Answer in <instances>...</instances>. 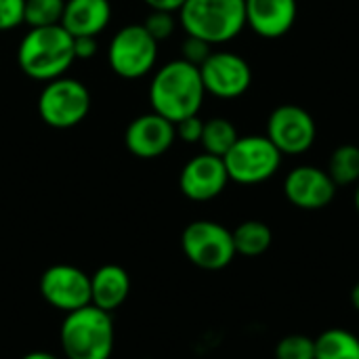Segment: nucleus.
Returning a JSON list of instances; mask_svg holds the SVG:
<instances>
[{
    "label": "nucleus",
    "instance_id": "nucleus-16",
    "mask_svg": "<svg viewBox=\"0 0 359 359\" xmlns=\"http://www.w3.org/2000/svg\"><path fill=\"white\" fill-rule=\"evenodd\" d=\"M111 21L109 0H65L61 25L74 36H99Z\"/></svg>",
    "mask_w": 359,
    "mask_h": 359
},
{
    "label": "nucleus",
    "instance_id": "nucleus-4",
    "mask_svg": "<svg viewBox=\"0 0 359 359\" xmlns=\"http://www.w3.org/2000/svg\"><path fill=\"white\" fill-rule=\"evenodd\" d=\"M177 17L187 36L227 44L246 27V0H185Z\"/></svg>",
    "mask_w": 359,
    "mask_h": 359
},
{
    "label": "nucleus",
    "instance_id": "nucleus-27",
    "mask_svg": "<svg viewBox=\"0 0 359 359\" xmlns=\"http://www.w3.org/2000/svg\"><path fill=\"white\" fill-rule=\"evenodd\" d=\"M175 130H177V139H181L183 143H200L202 130H204V120L198 114L183 118L181 122L175 124Z\"/></svg>",
    "mask_w": 359,
    "mask_h": 359
},
{
    "label": "nucleus",
    "instance_id": "nucleus-9",
    "mask_svg": "<svg viewBox=\"0 0 359 359\" xmlns=\"http://www.w3.org/2000/svg\"><path fill=\"white\" fill-rule=\"evenodd\" d=\"M267 139L280 149L282 156H303L318 139L313 116L301 105H278L267 120Z\"/></svg>",
    "mask_w": 359,
    "mask_h": 359
},
{
    "label": "nucleus",
    "instance_id": "nucleus-18",
    "mask_svg": "<svg viewBox=\"0 0 359 359\" xmlns=\"http://www.w3.org/2000/svg\"><path fill=\"white\" fill-rule=\"evenodd\" d=\"M231 233H233L236 255H242L248 259L265 255L273 242V233H271L269 225L263 221H257V219L240 223Z\"/></svg>",
    "mask_w": 359,
    "mask_h": 359
},
{
    "label": "nucleus",
    "instance_id": "nucleus-7",
    "mask_svg": "<svg viewBox=\"0 0 359 359\" xmlns=\"http://www.w3.org/2000/svg\"><path fill=\"white\" fill-rule=\"evenodd\" d=\"M158 40L141 23L118 29L107 46L109 69L124 80H139L154 72L158 61Z\"/></svg>",
    "mask_w": 359,
    "mask_h": 359
},
{
    "label": "nucleus",
    "instance_id": "nucleus-23",
    "mask_svg": "<svg viewBox=\"0 0 359 359\" xmlns=\"http://www.w3.org/2000/svg\"><path fill=\"white\" fill-rule=\"evenodd\" d=\"M276 359H316V341L307 334H288L276 345Z\"/></svg>",
    "mask_w": 359,
    "mask_h": 359
},
{
    "label": "nucleus",
    "instance_id": "nucleus-5",
    "mask_svg": "<svg viewBox=\"0 0 359 359\" xmlns=\"http://www.w3.org/2000/svg\"><path fill=\"white\" fill-rule=\"evenodd\" d=\"M284 156L267 135L238 137L233 147L223 156L229 181L238 185H259L269 181L282 166Z\"/></svg>",
    "mask_w": 359,
    "mask_h": 359
},
{
    "label": "nucleus",
    "instance_id": "nucleus-31",
    "mask_svg": "<svg viewBox=\"0 0 359 359\" xmlns=\"http://www.w3.org/2000/svg\"><path fill=\"white\" fill-rule=\"evenodd\" d=\"M351 305H353V309L359 313V282L353 286V290H351Z\"/></svg>",
    "mask_w": 359,
    "mask_h": 359
},
{
    "label": "nucleus",
    "instance_id": "nucleus-6",
    "mask_svg": "<svg viewBox=\"0 0 359 359\" xmlns=\"http://www.w3.org/2000/svg\"><path fill=\"white\" fill-rule=\"evenodd\" d=\"M90 111V93L84 82L61 76L44 82L38 95V116L50 128H74Z\"/></svg>",
    "mask_w": 359,
    "mask_h": 359
},
{
    "label": "nucleus",
    "instance_id": "nucleus-10",
    "mask_svg": "<svg viewBox=\"0 0 359 359\" xmlns=\"http://www.w3.org/2000/svg\"><path fill=\"white\" fill-rule=\"evenodd\" d=\"M200 76L206 95L227 101L242 97L252 84L250 63L231 50H212L200 65Z\"/></svg>",
    "mask_w": 359,
    "mask_h": 359
},
{
    "label": "nucleus",
    "instance_id": "nucleus-24",
    "mask_svg": "<svg viewBox=\"0 0 359 359\" xmlns=\"http://www.w3.org/2000/svg\"><path fill=\"white\" fill-rule=\"evenodd\" d=\"M154 40L162 42V40H168L175 32H177V25H179V17L177 13L172 11H160V8H149L145 21L141 23Z\"/></svg>",
    "mask_w": 359,
    "mask_h": 359
},
{
    "label": "nucleus",
    "instance_id": "nucleus-32",
    "mask_svg": "<svg viewBox=\"0 0 359 359\" xmlns=\"http://www.w3.org/2000/svg\"><path fill=\"white\" fill-rule=\"evenodd\" d=\"M353 204H355V210H358V215H359V183H358V187H355V196H353Z\"/></svg>",
    "mask_w": 359,
    "mask_h": 359
},
{
    "label": "nucleus",
    "instance_id": "nucleus-19",
    "mask_svg": "<svg viewBox=\"0 0 359 359\" xmlns=\"http://www.w3.org/2000/svg\"><path fill=\"white\" fill-rule=\"evenodd\" d=\"M316 341V359H359V337L347 328H328Z\"/></svg>",
    "mask_w": 359,
    "mask_h": 359
},
{
    "label": "nucleus",
    "instance_id": "nucleus-14",
    "mask_svg": "<svg viewBox=\"0 0 359 359\" xmlns=\"http://www.w3.org/2000/svg\"><path fill=\"white\" fill-rule=\"evenodd\" d=\"M177 141L175 124L156 111L137 116L124 133L126 149L141 160H154L164 156Z\"/></svg>",
    "mask_w": 359,
    "mask_h": 359
},
{
    "label": "nucleus",
    "instance_id": "nucleus-3",
    "mask_svg": "<svg viewBox=\"0 0 359 359\" xmlns=\"http://www.w3.org/2000/svg\"><path fill=\"white\" fill-rule=\"evenodd\" d=\"M59 343L65 359H109L116 343L111 313L95 305L65 313Z\"/></svg>",
    "mask_w": 359,
    "mask_h": 359
},
{
    "label": "nucleus",
    "instance_id": "nucleus-28",
    "mask_svg": "<svg viewBox=\"0 0 359 359\" xmlns=\"http://www.w3.org/2000/svg\"><path fill=\"white\" fill-rule=\"evenodd\" d=\"M76 59H90L97 55V36H78L74 38Z\"/></svg>",
    "mask_w": 359,
    "mask_h": 359
},
{
    "label": "nucleus",
    "instance_id": "nucleus-17",
    "mask_svg": "<svg viewBox=\"0 0 359 359\" xmlns=\"http://www.w3.org/2000/svg\"><path fill=\"white\" fill-rule=\"evenodd\" d=\"M130 294V276L120 265H103L90 276V305L111 313Z\"/></svg>",
    "mask_w": 359,
    "mask_h": 359
},
{
    "label": "nucleus",
    "instance_id": "nucleus-12",
    "mask_svg": "<svg viewBox=\"0 0 359 359\" xmlns=\"http://www.w3.org/2000/svg\"><path fill=\"white\" fill-rule=\"evenodd\" d=\"M337 185L326 168L313 164L294 166L284 179L286 200L301 210H322L332 204L337 196Z\"/></svg>",
    "mask_w": 359,
    "mask_h": 359
},
{
    "label": "nucleus",
    "instance_id": "nucleus-22",
    "mask_svg": "<svg viewBox=\"0 0 359 359\" xmlns=\"http://www.w3.org/2000/svg\"><path fill=\"white\" fill-rule=\"evenodd\" d=\"M65 11V0H25L23 23L29 27L59 25Z\"/></svg>",
    "mask_w": 359,
    "mask_h": 359
},
{
    "label": "nucleus",
    "instance_id": "nucleus-30",
    "mask_svg": "<svg viewBox=\"0 0 359 359\" xmlns=\"http://www.w3.org/2000/svg\"><path fill=\"white\" fill-rule=\"evenodd\" d=\"M21 359H61V358H57V355H53V353H48V351H32V353L23 355Z\"/></svg>",
    "mask_w": 359,
    "mask_h": 359
},
{
    "label": "nucleus",
    "instance_id": "nucleus-8",
    "mask_svg": "<svg viewBox=\"0 0 359 359\" xmlns=\"http://www.w3.org/2000/svg\"><path fill=\"white\" fill-rule=\"evenodd\" d=\"M181 248L191 265L206 271L225 269L236 259L231 229L208 219L194 221L183 229Z\"/></svg>",
    "mask_w": 359,
    "mask_h": 359
},
{
    "label": "nucleus",
    "instance_id": "nucleus-13",
    "mask_svg": "<svg viewBox=\"0 0 359 359\" xmlns=\"http://www.w3.org/2000/svg\"><path fill=\"white\" fill-rule=\"evenodd\" d=\"M229 183L223 158L212 154L194 156L179 175V189L191 202H210L219 198Z\"/></svg>",
    "mask_w": 359,
    "mask_h": 359
},
{
    "label": "nucleus",
    "instance_id": "nucleus-2",
    "mask_svg": "<svg viewBox=\"0 0 359 359\" xmlns=\"http://www.w3.org/2000/svg\"><path fill=\"white\" fill-rule=\"evenodd\" d=\"M74 61V36L61 23L29 27L17 46L19 69L36 82H50L65 76Z\"/></svg>",
    "mask_w": 359,
    "mask_h": 359
},
{
    "label": "nucleus",
    "instance_id": "nucleus-21",
    "mask_svg": "<svg viewBox=\"0 0 359 359\" xmlns=\"http://www.w3.org/2000/svg\"><path fill=\"white\" fill-rule=\"evenodd\" d=\"M238 137L240 135H238L233 122H229L227 118H210V120H204L200 145L206 154L223 158L233 147Z\"/></svg>",
    "mask_w": 359,
    "mask_h": 359
},
{
    "label": "nucleus",
    "instance_id": "nucleus-11",
    "mask_svg": "<svg viewBox=\"0 0 359 359\" xmlns=\"http://www.w3.org/2000/svg\"><path fill=\"white\" fill-rule=\"evenodd\" d=\"M40 294L63 313L82 309L90 305V276L67 263L53 265L40 278Z\"/></svg>",
    "mask_w": 359,
    "mask_h": 359
},
{
    "label": "nucleus",
    "instance_id": "nucleus-25",
    "mask_svg": "<svg viewBox=\"0 0 359 359\" xmlns=\"http://www.w3.org/2000/svg\"><path fill=\"white\" fill-rule=\"evenodd\" d=\"M212 53V44H208L206 40L202 38H196V36H185L183 44H181V59L200 67Z\"/></svg>",
    "mask_w": 359,
    "mask_h": 359
},
{
    "label": "nucleus",
    "instance_id": "nucleus-15",
    "mask_svg": "<svg viewBox=\"0 0 359 359\" xmlns=\"http://www.w3.org/2000/svg\"><path fill=\"white\" fill-rule=\"evenodd\" d=\"M299 15L297 0H246V27L265 40L286 36Z\"/></svg>",
    "mask_w": 359,
    "mask_h": 359
},
{
    "label": "nucleus",
    "instance_id": "nucleus-20",
    "mask_svg": "<svg viewBox=\"0 0 359 359\" xmlns=\"http://www.w3.org/2000/svg\"><path fill=\"white\" fill-rule=\"evenodd\" d=\"M330 179L337 187L358 185L359 183V147L353 143L339 145L326 166Z\"/></svg>",
    "mask_w": 359,
    "mask_h": 359
},
{
    "label": "nucleus",
    "instance_id": "nucleus-26",
    "mask_svg": "<svg viewBox=\"0 0 359 359\" xmlns=\"http://www.w3.org/2000/svg\"><path fill=\"white\" fill-rule=\"evenodd\" d=\"M25 0H0V32L17 29L23 23Z\"/></svg>",
    "mask_w": 359,
    "mask_h": 359
},
{
    "label": "nucleus",
    "instance_id": "nucleus-29",
    "mask_svg": "<svg viewBox=\"0 0 359 359\" xmlns=\"http://www.w3.org/2000/svg\"><path fill=\"white\" fill-rule=\"evenodd\" d=\"M149 8H160V11H172L177 13L185 0H143Z\"/></svg>",
    "mask_w": 359,
    "mask_h": 359
},
{
    "label": "nucleus",
    "instance_id": "nucleus-1",
    "mask_svg": "<svg viewBox=\"0 0 359 359\" xmlns=\"http://www.w3.org/2000/svg\"><path fill=\"white\" fill-rule=\"evenodd\" d=\"M206 90L202 84L200 67L179 59H172L158 67L149 84L151 111L170 120L172 124L183 118L196 116L202 109Z\"/></svg>",
    "mask_w": 359,
    "mask_h": 359
}]
</instances>
